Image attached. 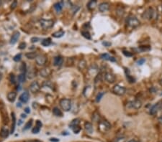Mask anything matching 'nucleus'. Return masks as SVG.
Returning a JSON list of instances; mask_svg holds the SVG:
<instances>
[{
    "instance_id": "nucleus-24",
    "label": "nucleus",
    "mask_w": 162,
    "mask_h": 142,
    "mask_svg": "<svg viewBox=\"0 0 162 142\" xmlns=\"http://www.w3.org/2000/svg\"><path fill=\"white\" fill-rule=\"evenodd\" d=\"M65 34V32L64 30H59V31H57L56 32H54V33H53L52 34V36L53 37H56V38H60V37H63L64 35Z\"/></svg>"
},
{
    "instance_id": "nucleus-30",
    "label": "nucleus",
    "mask_w": 162,
    "mask_h": 142,
    "mask_svg": "<svg viewBox=\"0 0 162 142\" xmlns=\"http://www.w3.org/2000/svg\"><path fill=\"white\" fill-rule=\"evenodd\" d=\"M99 119H100L99 114L97 112L94 113H93V115H92V120H93L94 121H95V122H97V121H99Z\"/></svg>"
},
{
    "instance_id": "nucleus-60",
    "label": "nucleus",
    "mask_w": 162,
    "mask_h": 142,
    "mask_svg": "<svg viewBox=\"0 0 162 142\" xmlns=\"http://www.w3.org/2000/svg\"><path fill=\"white\" fill-rule=\"evenodd\" d=\"M159 84H160V85H161L162 86V79H161V80H159Z\"/></svg>"
},
{
    "instance_id": "nucleus-52",
    "label": "nucleus",
    "mask_w": 162,
    "mask_h": 142,
    "mask_svg": "<svg viewBox=\"0 0 162 142\" xmlns=\"http://www.w3.org/2000/svg\"><path fill=\"white\" fill-rule=\"evenodd\" d=\"M50 141L51 142H59V139L56 138H51L50 139Z\"/></svg>"
},
{
    "instance_id": "nucleus-53",
    "label": "nucleus",
    "mask_w": 162,
    "mask_h": 142,
    "mask_svg": "<svg viewBox=\"0 0 162 142\" xmlns=\"http://www.w3.org/2000/svg\"><path fill=\"white\" fill-rule=\"evenodd\" d=\"M38 40H39V39L38 37H32V39H31V42H37Z\"/></svg>"
},
{
    "instance_id": "nucleus-8",
    "label": "nucleus",
    "mask_w": 162,
    "mask_h": 142,
    "mask_svg": "<svg viewBox=\"0 0 162 142\" xmlns=\"http://www.w3.org/2000/svg\"><path fill=\"white\" fill-rule=\"evenodd\" d=\"M154 14H155V11L152 8H148L143 12V17L147 19H151L152 18L154 17Z\"/></svg>"
},
{
    "instance_id": "nucleus-33",
    "label": "nucleus",
    "mask_w": 162,
    "mask_h": 142,
    "mask_svg": "<svg viewBox=\"0 0 162 142\" xmlns=\"http://www.w3.org/2000/svg\"><path fill=\"white\" fill-rule=\"evenodd\" d=\"M32 120H30L29 121H28L27 122V124H25V126L24 127V128H23V131H26V130H28V129H29L31 126H32Z\"/></svg>"
},
{
    "instance_id": "nucleus-45",
    "label": "nucleus",
    "mask_w": 162,
    "mask_h": 142,
    "mask_svg": "<svg viewBox=\"0 0 162 142\" xmlns=\"http://www.w3.org/2000/svg\"><path fill=\"white\" fill-rule=\"evenodd\" d=\"M145 62H146L145 58H141V59H139V60L137 61V64H138V65H142L143 64H144Z\"/></svg>"
},
{
    "instance_id": "nucleus-39",
    "label": "nucleus",
    "mask_w": 162,
    "mask_h": 142,
    "mask_svg": "<svg viewBox=\"0 0 162 142\" xmlns=\"http://www.w3.org/2000/svg\"><path fill=\"white\" fill-rule=\"evenodd\" d=\"M105 95V93L104 92H101V93H99L97 94V97H96V101L97 102H99L102 99V98L103 97V95Z\"/></svg>"
},
{
    "instance_id": "nucleus-28",
    "label": "nucleus",
    "mask_w": 162,
    "mask_h": 142,
    "mask_svg": "<svg viewBox=\"0 0 162 142\" xmlns=\"http://www.w3.org/2000/svg\"><path fill=\"white\" fill-rule=\"evenodd\" d=\"M54 9H56V11L57 12H60L62 11V9H63V6L61 3H56L54 4Z\"/></svg>"
},
{
    "instance_id": "nucleus-25",
    "label": "nucleus",
    "mask_w": 162,
    "mask_h": 142,
    "mask_svg": "<svg viewBox=\"0 0 162 142\" xmlns=\"http://www.w3.org/2000/svg\"><path fill=\"white\" fill-rule=\"evenodd\" d=\"M79 124H80V119L79 118H76V119H74L69 124V127L71 128H72L73 127H75L76 126H79Z\"/></svg>"
},
{
    "instance_id": "nucleus-47",
    "label": "nucleus",
    "mask_w": 162,
    "mask_h": 142,
    "mask_svg": "<svg viewBox=\"0 0 162 142\" xmlns=\"http://www.w3.org/2000/svg\"><path fill=\"white\" fill-rule=\"evenodd\" d=\"M10 81H11V83H13V84H15V83H16L15 77V75H14L13 74H12V75H10Z\"/></svg>"
},
{
    "instance_id": "nucleus-44",
    "label": "nucleus",
    "mask_w": 162,
    "mask_h": 142,
    "mask_svg": "<svg viewBox=\"0 0 162 142\" xmlns=\"http://www.w3.org/2000/svg\"><path fill=\"white\" fill-rule=\"evenodd\" d=\"M40 128L38 127L37 126H35V127H34L32 130V134H38L40 132Z\"/></svg>"
},
{
    "instance_id": "nucleus-7",
    "label": "nucleus",
    "mask_w": 162,
    "mask_h": 142,
    "mask_svg": "<svg viewBox=\"0 0 162 142\" xmlns=\"http://www.w3.org/2000/svg\"><path fill=\"white\" fill-rule=\"evenodd\" d=\"M162 107V101H159L158 103H156L155 105H153L151 108V109H150V114H151V115H156L157 113H158V111L160 110V109Z\"/></svg>"
},
{
    "instance_id": "nucleus-10",
    "label": "nucleus",
    "mask_w": 162,
    "mask_h": 142,
    "mask_svg": "<svg viewBox=\"0 0 162 142\" xmlns=\"http://www.w3.org/2000/svg\"><path fill=\"white\" fill-rule=\"evenodd\" d=\"M40 88V86L37 81H33L30 85V90L33 93H38L39 91Z\"/></svg>"
},
{
    "instance_id": "nucleus-31",
    "label": "nucleus",
    "mask_w": 162,
    "mask_h": 142,
    "mask_svg": "<svg viewBox=\"0 0 162 142\" xmlns=\"http://www.w3.org/2000/svg\"><path fill=\"white\" fill-rule=\"evenodd\" d=\"M25 75L24 73L19 74V76H18V81H19V83H22L25 82Z\"/></svg>"
},
{
    "instance_id": "nucleus-49",
    "label": "nucleus",
    "mask_w": 162,
    "mask_h": 142,
    "mask_svg": "<svg viewBox=\"0 0 162 142\" xmlns=\"http://www.w3.org/2000/svg\"><path fill=\"white\" fill-rule=\"evenodd\" d=\"M102 45L105 46V47H110L112 44H111V42H107V41H105V42H102Z\"/></svg>"
},
{
    "instance_id": "nucleus-9",
    "label": "nucleus",
    "mask_w": 162,
    "mask_h": 142,
    "mask_svg": "<svg viewBox=\"0 0 162 142\" xmlns=\"http://www.w3.org/2000/svg\"><path fill=\"white\" fill-rule=\"evenodd\" d=\"M35 61L38 65H44L47 62V58L44 55H38Z\"/></svg>"
},
{
    "instance_id": "nucleus-27",
    "label": "nucleus",
    "mask_w": 162,
    "mask_h": 142,
    "mask_svg": "<svg viewBox=\"0 0 162 142\" xmlns=\"http://www.w3.org/2000/svg\"><path fill=\"white\" fill-rule=\"evenodd\" d=\"M53 113L56 116H60L61 117L63 116V113L61 112V110H60L58 107H54L53 109Z\"/></svg>"
},
{
    "instance_id": "nucleus-12",
    "label": "nucleus",
    "mask_w": 162,
    "mask_h": 142,
    "mask_svg": "<svg viewBox=\"0 0 162 142\" xmlns=\"http://www.w3.org/2000/svg\"><path fill=\"white\" fill-rule=\"evenodd\" d=\"M105 79L108 83H113L115 81V76H114V74L111 73H106L105 74Z\"/></svg>"
},
{
    "instance_id": "nucleus-51",
    "label": "nucleus",
    "mask_w": 162,
    "mask_h": 142,
    "mask_svg": "<svg viewBox=\"0 0 162 142\" xmlns=\"http://www.w3.org/2000/svg\"><path fill=\"white\" fill-rule=\"evenodd\" d=\"M36 126H38V127H39V128H41L42 126H43V124H42V123H41L40 121L37 120V121H36Z\"/></svg>"
},
{
    "instance_id": "nucleus-59",
    "label": "nucleus",
    "mask_w": 162,
    "mask_h": 142,
    "mask_svg": "<svg viewBox=\"0 0 162 142\" xmlns=\"http://www.w3.org/2000/svg\"><path fill=\"white\" fill-rule=\"evenodd\" d=\"M128 142H138V141H136V140H133H133H130V141H129Z\"/></svg>"
},
{
    "instance_id": "nucleus-18",
    "label": "nucleus",
    "mask_w": 162,
    "mask_h": 142,
    "mask_svg": "<svg viewBox=\"0 0 162 142\" xmlns=\"http://www.w3.org/2000/svg\"><path fill=\"white\" fill-rule=\"evenodd\" d=\"M12 128H11V134H13L15 130V126H16V116L15 113H12Z\"/></svg>"
},
{
    "instance_id": "nucleus-4",
    "label": "nucleus",
    "mask_w": 162,
    "mask_h": 142,
    "mask_svg": "<svg viewBox=\"0 0 162 142\" xmlns=\"http://www.w3.org/2000/svg\"><path fill=\"white\" fill-rule=\"evenodd\" d=\"M40 26L44 29V30H48L50 28L53 27L54 25V22L52 19H41L40 20Z\"/></svg>"
},
{
    "instance_id": "nucleus-57",
    "label": "nucleus",
    "mask_w": 162,
    "mask_h": 142,
    "mask_svg": "<svg viewBox=\"0 0 162 142\" xmlns=\"http://www.w3.org/2000/svg\"><path fill=\"white\" fill-rule=\"evenodd\" d=\"M159 121L160 124H162V116H161L159 118Z\"/></svg>"
},
{
    "instance_id": "nucleus-36",
    "label": "nucleus",
    "mask_w": 162,
    "mask_h": 142,
    "mask_svg": "<svg viewBox=\"0 0 162 142\" xmlns=\"http://www.w3.org/2000/svg\"><path fill=\"white\" fill-rule=\"evenodd\" d=\"M72 130H73V131H74V134H79V132H80V131H81V127L79 126H75V127H73L72 128H71Z\"/></svg>"
},
{
    "instance_id": "nucleus-43",
    "label": "nucleus",
    "mask_w": 162,
    "mask_h": 142,
    "mask_svg": "<svg viewBox=\"0 0 162 142\" xmlns=\"http://www.w3.org/2000/svg\"><path fill=\"white\" fill-rule=\"evenodd\" d=\"M126 77H127L128 80L129 81L130 83H135V79L133 78V77H132L131 75H130L129 74H126Z\"/></svg>"
},
{
    "instance_id": "nucleus-6",
    "label": "nucleus",
    "mask_w": 162,
    "mask_h": 142,
    "mask_svg": "<svg viewBox=\"0 0 162 142\" xmlns=\"http://www.w3.org/2000/svg\"><path fill=\"white\" fill-rule=\"evenodd\" d=\"M142 106V103L139 100H135L133 101H130L128 103V107L134 109H139Z\"/></svg>"
},
{
    "instance_id": "nucleus-15",
    "label": "nucleus",
    "mask_w": 162,
    "mask_h": 142,
    "mask_svg": "<svg viewBox=\"0 0 162 142\" xmlns=\"http://www.w3.org/2000/svg\"><path fill=\"white\" fill-rule=\"evenodd\" d=\"M19 35H20V34H19V32L18 31L15 32L14 34H12V37H11V40H10V44H12V45H15L17 42L18 39L19 38Z\"/></svg>"
},
{
    "instance_id": "nucleus-16",
    "label": "nucleus",
    "mask_w": 162,
    "mask_h": 142,
    "mask_svg": "<svg viewBox=\"0 0 162 142\" xmlns=\"http://www.w3.org/2000/svg\"><path fill=\"white\" fill-rule=\"evenodd\" d=\"M63 63H64V58L61 56H57L53 60V65L55 66H58V67L61 66Z\"/></svg>"
},
{
    "instance_id": "nucleus-14",
    "label": "nucleus",
    "mask_w": 162,
    "mask_h": 142,
    "mask_svg": "<svg viewBox=\"0 0 162 142\" xmlns=\"http://www.w3.org/2000/svg\"><path fill=\"white\" fill-rule=\"evenodd\" d=\"M36 69L34 67H30L28 72V78L29 79L34 78L36 76Z\"/></svg>"
},
{
    "instance_id": "nucleus-11",
    "label": "nucleus",
    "mask_w": 162,
    "mask_h": 142,
    "mask_svg": "<svg viewBox=\"0 0 162 142\" xmlns=\"http://www.w3.org/2000/svg\"><path fill=\"white\" fill-rule=\"evenodd\" d=\"M110 9V4L107 2H103V3H101L99 5V11L101 12H107Z\"/></svg>"
},
{
    "instance_id": "nucleus-5",
    "label": "nucleus",
    "mask_w": 162,
    "mask_h": 142,
    "mask_svg": "<svg viewBox=\"0 0 162 142\" xmlns=\"http://www.w3.org/2000/svg\"><path fill=\"white\" fill-rule=\"evenodd\" d=\"M113 93L114 94L117 95H123L125 93L126 89H125V88H124L121 85H116L113 87Z\"/></svg>"
},
{
    "instance_id": "nucleus-29",
    "label": "nucleus",
    "mask_w": 162,
    "mask_h": 142,
    "mask_svg": "<svg viewBox=\"0 0 162 142\" xmlns=\"http://www.w3.org/2000/svg\"><path fill=\"white\" fill-rule=\"evenodd\" d=\"M42 45L43 46H45V47H48L49 46L50 44H51V40L50 38H46V39H44L43 41H42Z\"/></svg>"
},
{
    "instance_id": "nucleus-48",
    "label": "nucleus",
    "mask_w": 162,
    "mask_h": 142,
    "mask_svg": "<svg viewBox=\"0 0 162 142\" xmlns=\"http://www.w3.org/2000/svg\"><path fill=\"white\" fill-rule=\"evenodd\" d=\"M26 47V43L25 42H21L19 45V49L20 50H24Z\"/></svg>"
},
{
    "instance_id": "nucleus-2",
    "label": "nucleus",
    "mask_w": 162,
    "mask_h": 142,
    "mask_svg": "<svg viewBox=\"0 0 162 142\" xmlns=\"http://www.w3.org/2000/svg\"><path fill=\"white\" fill-rule=\"evenodd\" d=\"M126 24L130 27L135 28L140 25V22L135 17H129L126 20Z\"/></svg>"
},
{
    "instance_id": "nucleus-56",
    "label": "nucleus",
    "mask_w": 162,
    "mask_h": 142,
    "mask_svg": "<svg viewBox=\"0 0 162 142\" xmlns=\"http://www.w3.org/2000/svg\"><path fill=\"white\" fill-rule=\"evenodd\" d=\"M25 142H41L39 140H30V141H26Z\"/></svg>"
},
{
    "instance_id": "nucleus-62",
    "label": "nucleus",
    "mask_w": 162,
    "mask_h": 142,
    "mask_svg": "<svg viewBox=\"0 0 162 142\" xmlns=\"http://www.w3.org/2000/svg\"><path fill=\"white\" fill-rule=\"evenodd\" d=\"M1 1H0V6H1Z\"/></svg>"
},
{
    "instance_id": "nucleus-46",
    "label": "nucleus",
    "mask_w": 162,
    "mask_h": 142,
    "mask_svg": "<svg viewBox=\"0 0 162 142\" xmlns=\"http://www.w3.org/2000/svg\"><path fill=\"white\" fill-rule=\"evenodd\" d=\"M123 53L126 57H132V56H133V53L130 52L128 51H126V50H124V51L123 52Z\"/></svg>"
},
{
    "instance_id": "nucleus-19",
    "label": "nucleus",
    "mask_w": 162,
    "mask_h": 142,
    "mask_svg": "<svg viewBox=\"0 0 162 142\" xmlns=\"http://www.w3.org/2000/svg\"><path fill=\"white\" fill-rule=\"evenodd\" d=\"M84 128H85V130L89 133V134H92L93 133V126L91 123L89 122H86L84 124Z\"/></svg>"
},
{
    "instance_id": "nucleus-1",
    "label": "nucleus",
    "mask_w": 162,
    "mask_h": 142,
    "mask_svg": "<svg viewBox=\"0 0 162 142\" xmlns=\"http://www.w3.org/2000/svg\"><path fill=\"white\" fill-rule=\"evenodd\" d=\"M111 128V124L105 120L100 121L99 122V126H98V129L102 132V133H105L107 132Z\"/></svg>"
},
{
    "instance_id": "nucleus-55",
    "label": "nucleus",
    "mask_w": 162,
    "mask_h": 142,
    "mask_svg": "<svg viewBox=\"0 0 162 142\" xmlns=\"http://www.w3.org/2000/svg\"><path fill=\"white\" fill-rule=\"evenodd\" d=\"M156 91H157V89H156L154 87H153L151 89H150V91H151V93H154V92H156Z\"/></svg>"
},
{
    "instance_id": "nucleus-26",
    "label": "nucleus",
    "mask_w": 162,
    "mask_h": 142,
    "mask_svg": "<svg viewBox=\"0 0 162 142\" xmlns=\"http://www.w3.org/2000/svg\"><path fill=\"white\" fill-rule=\"evenodd\" d=\"M25 56L27 58L30 59V60H32V59H35L36 57L38 56V54L35 52H28L25 54Z\"/></svg>"
},
{
    "instance_id": "nucleus-3",
    "label": "nucleus",
    "mask_w": 162,
    "mask_h": 142,
    "mask_svg": "<svg viewBox=\"0 0 162 142\" xmlns=\"http://www.w3.org/2000/svg\"><path fill=\"white\" fill-rule=\"evenodd\" d=\"M60 105L64 111H68L71 109V101L68 98H63L60 100Z\"/></svg>"
},
{
    "instance_id": "nucleus-23",
    "label": "nucleus",
    "mask_w": 162,
    "mask_h": 142,
    "mask_svg": "<svg viewBox=\"0 0 162 142\" xmlns=\"http://www.w3.org/2000/svg\"><path fill=\"white\" fill-rule=\"evenodd\" d=\"M97 1H95V0L89 1L88 4H87V8H88L89 10H93V9H95V8L96 6H97Z\"/></svg>"
},
{
    "instance_id": "nucleus-20",
    "label": "nucleus",
    "mask_w": 162,
    "mask_h": 142,
    "mask_svg": "<svg viewBox=\"0 0 162 142\" xmlns=\"http://www.w3.org/2000/svg\"><path fill=\"white\" fill-rule=\"evenodd\" d=\"M17 93L15 92H10L8 94H7V99L11 103H13L15 99H16Z\"/></svg>"
},
{
    "instance_id": "nucleus-37",
    "label": "nucleus",
    "mask_w": 162,
    "mask_h": 142,
    "mask_svg": "<svg viewBox=\"0 0 162 142\" xmlns=\"http://www.w3.org/2000/svg\"><path fill=\"white\" fill-rule=\"evenodd\" d=\"M43 85V87H49L51 89H53V83L50 81H45Z\"/></svg>"
},
{
    "instance_id": "nucleus-35",
    "label": "nucleus",
    "mask_w": 162,
    "mask_h": 142,
    "mask_svg": "<svg viewBox=\"0 0 162 142\" xmlns=\"http://www.w3.org/2000/svg\"><path fill=\"white\" fill-rule=\"evenodd\" d=\"M2 118H3V121H4V123L5 124H8V121H9V118H8V116H7V113H3V116H2Z\"/></svg>"
},
{
    "instance_id": "nucleus-22",
    "label": "nucleus",
    "mask_w": 162,
    "mask_h": 142,
    "mask_svg": "<svg viewBox=\"0 0 162 142\" xmlns=\"http://www.w3.org/2000/svg\"><path fill=\"white\" fill-rule=\"evenodd\" d=\"M9 134H10L9 130H8L7 128H6L3 127V128H1V131H0V136H1V137H2V138H7V137H8Z\"/></svg>"
},
{
    "instance_id": "nucleus-21",
    "label": "nucleus",
    "mask_w": 162,
    "mask_h": 142,
    "mask_svg": "<svg viewBox=\"0 0 162 142\" xmlns=\"http://www.w3.org/2000/svg\"><path fill=\"white\" fill-rule=\"evenodd\" d=\"M40 75L43 78H47L49 75L50 74V70L48 68H43L42 70H40Z\"/></svg>"
},
{
    "instance_id": "nucleus-38",
    "label": "nucleus",
    "mask_w": 162,
    "mask_h": 142,
    "mask_svg": "<svg viewBox=\"0 0 162 142\" xmlns=\"http://www.w3.org/2000/svg\"><path fill=\"white\" fill-rule=\"evenodd\" d=\"M151 50V47L149 46H145V47H138V50L141 52H146V51H149Z\"/></svg>"
},
{
    "instance_id": "nucleus-50",
    "label": "nucleus",
    "mask_w": 162,
    "mask_h": 142,
    "mask_svg": "<svg viewBox=\"0 0 162 142\" xmlns=\"http://www.w3.org/2000/svg\"><path fill=\"white\" fill-rule=\"evenodd\" d=\"M17 5V1H14L12 2V5H11V9H15V8H16Z\"/></svg>"
},
{
    "instance_id": "nucleus-32",
    "label": "nucleus",
    "mask_w": 162,
    "mask_h": 142,
    "mask_svg": "<svg viewBox=\"0 0 162 142\" xmlns=\"http://www.w3.org/2000/svg\"><path fill=\"white\" fill-rule=\"evenodd\" d=\"M86 62H85V60H81L79 63V70H82L84 68H85L86 67Z\"/></svg>"
},
{
    "instance_id": "nucleus-54",
    "label": "nucleus",
    "mask_w": 162,
    "mask_h": 142,
    "mask_svg": "<svg viewBox=\"0 0 162 142\" xmlns=\"http://www.w3.org/2000/svg\"><path fill=\"white\" fill-rule=\"evenodd\" d=\"M25 112L26 113H30V108H28V107L25 108Z\"/></svg>"
},
{
    "instance_id": "nucleus-34",
    "label": "nucleus",
    "mask_w": 162,
    "mask_h": 142,
    "mask_svg": "<svg viewBox=\"0 0 162 142\" xmlns=\"http://www.w3.org/2000/svg\"><path fill=\"white\" fill-rule=\"evenodd\" d=\"M81 34L86 39L88 40H90L91 39V35L89 34V32L88 31H82L81 32Z\"/></svg>"
},
{
    "instance_id": "nucleus-41",
    "label": "nucleus",
    "mask_w": 162,
    "mask_h": 142,
    "mask_svg": "<svg viewBox=\"0 0 162 142\" xmlns=\"http://www.w3.org/2000/svg\"><path fill=\"white\" fill-rule=\"evenodd\" d=\"M126 139L125 137H118L114 139V142H125Z\"/></svg>"
},
{
    "instance_id": "nucleus-42",
    "label": "nucleus",
    "mask_w": 162,
    "mask_h": 142,
    "mask_svg": "<svg viewBox=\"0 0 162 142\" xmlns=\"http://www.w3.org/2000/svg\"><path fill=\"white\" fill-rule=\"evenodd\" d=\"M26 70H27V68H26V65H25V63H23L22 64L21 67H20V70L22 71V73L25 74V73L26 72Z\"/></svg>"
},
{
    "instance_id": "nucleus-40",
    "label": "nucleus",
    "mask_w": 162,
    "mask_h": 142,
    "mask_svg": "<svg viewBox=\"0 0 162 142\" xmlns=\"http://www.w3.org/2000/svg\"><path fill=\"white\" fill-rule=\"evenodd\" d=\"M21 58H22V55L19 53V54H17L16 55L15 57H14V60L15 61V62H19V61H20L21 60Z\"/></svg>"
},
{
    "instance_id": "nucleus-13",
    "label": "nucleus",
    "mask_w": 162,
    "mask_h": 142,
    "mask_svg": "<svg viewBox=\"0 0 162 142\" xmlns=\"http://www.w3.org/2000/svg\"><path fill=\"white\" fill-rule=\"evenodd\" d=\"M29 98H30V95L28 92H24L22 93V94L20 95L19 96V100L24 103H27L28 100H29Z\"/></svg>"
},
{
    "instance_id": "nucleus-58",
    "label": "nucleus",
    "mask_w": 162,
    "mask_h": 142,
    "mask_svg": "<svg viewBox=\"0 0 162 142\" xmlns=\"http://www.w3.org/2000/svg\"><path fill=\"white\" fill-rule=\"evenodd\" d=\"M21 117H22V118H25L27 117V116H26V114H24V113H22V114H21Z\"/></svg>"
},
{
    "instance_id": "nucleus-17",
    "label": "nucleus",
    "mask_w": 162,
    "mask_h": 142,
    "mask_svg": "<svg viewBox=\"0 0 162 142\" xmlns=\"http://www.w3.org/2000/svg\"><path fill=\"white\" fill-rule=\"evenodd\" d=\"M101 58L102 60H110L111 62H115L116 60L114 57H112L110 56L109 54L107 53H104V54H102L101 55Z\"/></svg>"
},
{
    "instance_id": "nucleus-61",
    "label": "nucleus",
    "mask_w": 162,
    "mask_h": 142,
    "mask_svg": "<svg viewBox=\"0 0 162 142\" xmlns=\"http://www.w3.org/2000/svg\"><path fill=\"white\" fill-rule=\"evenodd\" d=\"M1 73H0V80H1Z\"/></svg>"
}]
</instances>
